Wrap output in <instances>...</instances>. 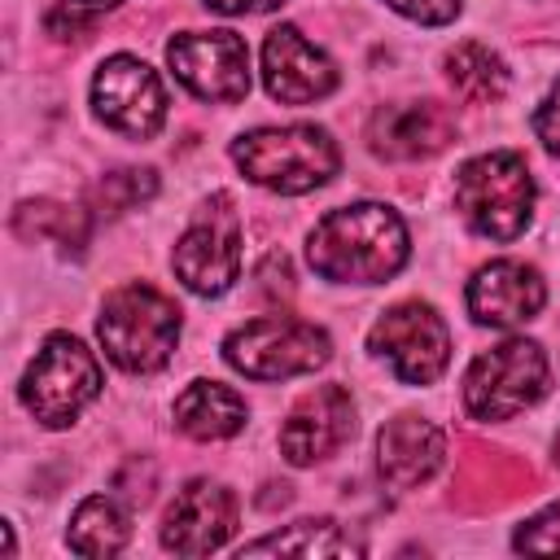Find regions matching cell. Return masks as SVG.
<instances>
[{"mask_svg":"<svg viewBox=\"0 0 560 560\" xmlns=\"http://www.w3.org/2000/svg\"><path fill=\"white\" fill-rule=\"evenodd\" d=\"M92 105L101 114V122L118 136L131 140H149L158 136L162 118H166V92L162 79L136 61V57H109L96 79H92Z\"/></svg>","mask_w":560,"mask_h":560,"instance_id":"obj_11","label":"cell"},{"mask_svg":"<svg viewBox=\"0 0 560 560\" xmlns=\"http://www.w3.org/2000/svg\"><path fill=\"white\" fill-rule=\"evenodd\" d=\"M175 271L192 293H223L241 271V219L228 192H214L175 245Z\"/></svg>","mask_w":560,"mask_h":560,"instance_id":"obj_9","label":"cell"},{"mask_svg":"<svg viewBox=\"0 0 560 560\" xmlns=\"http://www.w3.org/2000/svg\"><path fill=\"white\" fill-rule=\"evenodd\" d=\"M354 433V402H350V389L341 385H319L311 389L293 411L289 420L280 424V451L289 464H315V459H328L332 451H341Z\"/></svg>","mask_w":560,"mask_h":560,"instance_id":"obj_12","label":"cell"},{"mask_svg":"<svg viewBox=\"0 0 560 560\" xmlns=\"http://www.w3.org/2000/svg\"><path fill=\"white\" fill-rule=\"evenodd\" d=\"M236 166L245 171V179L298 197L311 192L319 184H328L337 175V144L324 127L311 122H293V127H258L249 136H241L232 144Z\"/></svg>","mask_w":560,"mask_h":560,"instance_id":"obj_2","label":"cell"},{"mask_svg":"<svg viewBox=\"0 0 560 560\" xmlns=\"http://www.w3.org/2000/svg\"><path fill=\"white\" fill-rule=\"evenodd\" d=\"M175 424L197 442H219L245 424V402L219 381H197L175 398Z\"/></svg>","mask_w":560,"mask_h":560,"instance_id":"obj_18","label":"cell"},{"mask_svg":"<svg viewBox=\"0 0 560 560\" xmlns=\"http://www.w3.org/2000/svg\"><path fill=\"white\" fill-rule=\"evenodd\" d=\"M516 551H560V503L516 529Z\"/></svg>","mask_w":560,"mask_h":560,"instance_id":"obj_25","label":"cell"},{"mask_svg":"<svg viewBox=\"0 0 560 560\" xmlns=\"http://www.w3.org/2000/svg\"><path fill=\"white\" fill-rule=\"evenodd\" d=\"M249 556H354L359 542L346 538L332 521H298L280 534H267L258 542H245Z\"/></svg>","mask_w":560,"mask_h":560,"instance_id":"obj_21","label":"cell"},{"mask_svg":"<svg viewBox=\"0 0 560 560\" xmlns=\"http://www.w3.org/2000/svg\"><path fill=\"white\" fill-rule=\"evenodd\" d=\"M368 346L394 368L398 381L407 385H429L442 376L446 359H451V332L446 324L438 319L433 306L424 302H398L389 306L372 332H368Z\"/></svg>","mask_w":560,"mask_h":560,"instance_id":"obj_8","label":"cell"},{"mask_svg":"<svg viewBox=\"0 0 560 560\" xmlns=\"http://www.w3.org/2000/svg\"><path fill=\"white\" fill-rule=\"evenodd\" d=\"M262 79L276 101L311 105L337 88V66L298 26H276L262 44Z\"/></svg>","mask_w":560,"mask_h":560,"instance_id":"obj_14","label":"cell"},{"mask_svg":"<svg viewBox=\"0 0 560 560\" xmlns=\"http://www.w3.org/2000/svg\"><path fill=\"white\" fill-rule=\"evenodd\" d=\"M455 206L477 236L512 241L525 232L534 210V179L516 153H481L459 166Z\"/></svg>","mask_w":560,"mask_h":560,"instance_id":"obj_4","label":"cell"},{"mask_svg":"<svg viewBox=\"0 0 560 560\" xmlns=\"http://www.w3.org/2000/svg\"><path fill=\"white\" fill-rule=\"evenodd\" d=\"M446 79L468 105H494L508 92V66L477 39H464L446 52Z\"/></svg>","mask_w":560,"mask_h":560,"instance_id":"obj_19","label":"cell"},{"mask_svg":"<svg viewBox=\"0 0 560 560\" xmlns=\"http://www.w3.org/2000/svg\"><path fill=\"white\" fill-rule=\"evenodd\" d=\"M158 192V175L153 171H114L92 188V201L101 214H122L140 201H149Z\"/></svg>","mask_w":560,"mask_h":560,"instance_id":"obj_23","label":"cell"},{"mask_svg":"<svg viewBox=\"0 0 560 560\" xmlns=\"http://www.w3.org/2000/svg\"><path fill=\"white\" fill-rule=\"evenodd\" d=\"M13 228L26 241L52 236L66 249H83V241H88V214L74 210V206H57V201H26V206H18Z\"/></svg>","mask_w":560,"mask_h":560,"instance_id":"obj_22","label":"cell"},{"mask_svg":"<svg viewBox=\"0 0 560 560\" xmlns=\"http://www.w3.org/2000/svg\"><path fill=\"white\" fill-rule=\"evenodd\" d=\"M455 140V118L438 101H402V105H381L368 122V144L376 158L389 162H416L433 158Z\"/></svg>","mask_w":560,"mask_h":560,"instance_id":"obj_15","label":"cell"},{"mask_svg":"<svg viewBox=\"0 0 560 560\" xmlns=\"http://www.w3.org/2000/svg\"><path fill=\"white\" fill-rule=\"evenodd\" d=\"M236 529V499L214 481H192L175 494L162 521V547L175 556H206Z\"/></svg>","mask_w":560,"mask_h":560,"instance_id":"obj_13","label":"cell"},{"mask_svg":"<svg viewBox=\"0 0 560 560\" xmlns=\"http://www.w3.org/2000/svg\"><path fill=\"white\" fill-rule=\"evenodd\" d=\"M381 477L394 486V490H416L424 486L438 468H442V455H446V438L433 420H420V416H398L381 429Z\"/></svg>","mask_w":560,"mask_h":560,"instance_id":"obj_17","label":"cell"},{"mask_svg":"<svg viewBox=\"0 0 560 560\" xmlns=\"http://www.w3.org/2000/svg\"><path fill=\"white\" fill-rule=\"evenodd\" d=\"M96 394H101V363L70 332H52L22 376V402L48 429H66Z\"/></svg>","mask_w":560,"mask_h":560,"instance_id":"obj_5","label":"cell"},{"mask_svg":"<svg viewBox=\"0 0 560 560\" xmlns=\"http://www.w3.org/2000/svg\"><path fill=\"white\" fill-rule=\"evenodd\" d=\"M118 0H57L48 13H44V31L57 35V39H74V35H88Z\"/></svg>","mask_w":560,"mask_h":560,"instance_id":"obj_24","label":"cell"},{"mask_svg":"<svg viewBox=\"0 0 560 560\" xmlns=\"http://www.w3.org/2000/svg\"><path fill=\"white\" fill-rule=\"evenodd\" d=\"M542 302H547L542 276L512 258H499L468 280V311L477 324H490V328L525 324L542 311Z\"/></svg>","mask_w":560,"mask_h":560,"instance_id":"obj_16","label":"cell"},{"mask_svg":"<svg viewBox=\"0 0 560 560\" xmlns=\"http://www.w3.org/2000/svg\"><path fill=\"white\" fill-rule=\"evenodd\" d=\"M96 337L122 372H158L179 337V306L153 284H122L105 298Z\"/></svg>","mask_w":560,"mask_h":560,"instance_id":"obj_3","label":"cell"},{"mask_svg":"<svg viewBox=\"0 0 560 560\" xmlns=\"http://www.w3.org/2000/svg\"><path fill=\"white\" fill-rule=\"evenodd\" d=\"M175 79L201 101H241L249 92V48L232 31H184L166 44Z\"/></svg>","mask_w":560,"mask_h":560,"instance_id":"obj_10","label":"cell"},{"mask_svg":"<svg viewBox=\"0 0 560 560\" xmlns=\"http://www.w3.org/2000/svg\"><path fill=\"white\" fill-rule=\"evenodd\" d=\"M328 354H332L328 332L306 319H293V315L249 319L245 328L228 332V341H223V359L254 381H284V376L315 372L328 363Z\"/></svg>","mask_w":560,"mask_h":560,"instance_id":"obj_6","label":"cell"},{"mask_svg":"<svg viewBox=\"0 0 560 560\" xmlns=\"http://www.w3.org/2000/svg\"><path fill=\"white\" fill-rule=\"evenodd\" d=\"M556 464H560V433H556Z\"/></svg>","mask_w":560,"mask_h":560,"instance_id":"obj_29","label":"cell"},{"mask_svg":"<svg viewBox=\"0 0 560 560\" xmlns=\"http://www.w3.org/2000/svg\"><path fill=\"white\" fill-rule=\"evenodd\" d=\"M547 389V359L534 341L512 337L472 359L464 376V402L477 420H508L534 407Z\"/></svg>","mask_w":560,"mask_h":560,"instance_id":"obj_7","label":"cell"},{"mask_svg":"<svg viewBox=\"0 0 560 560\" xmlns=\"http://www.w3.org/2000/svg\"><path fill=\"white\" fill-rule=\"evenodd\" d=\"M385 4L398 9L402 18L424 22V26H442V22H451L464 9V0H385Z\"/></svg>","mask_w":560,"mask_h":560,"instance_id":"obj_26","label":"cell"},{"mask_svg":"<svg viewBox=\"0 0 560 560\" xmlns=\"http://www.w3.org/2000/svg\"><path fill=\"white\" fill-rule=\"evenodd\" d=\"M127 534H131L127 512L114 499H105V494L83 499L74 521H70V547L79 556H114L127 542Z\"/></svg>","mask_w":560,"mask_h":560,"instance_id":"obj_20","label":"cell"},{"mask_svg":"<svg viewBox=\"0 0 560 560\" xmlns=\"http://www.w3.org/2000/svg\"><path fill=\"white\" fill-rule=\"evenodd\" d=\"M311 267L337 284H381L407 262V228L389 206L359 201L328 210L306 245Z\"/></svg>","mask_w":560,"mask_h":560,"instance_id":"obj_1","label":"cell"},{"mask_svg":"<svg viewBox=\"0 0 560 560\" xmlns=\"http://www.w3.org/2000/svg\"><path fill=\"white\" fill-rule=\"evenodd\" d=\"M214 13H262V9H276L284 0H206Z\"/></svg>","mask_w":560,"mask_h":560,"instance_id":"obj_28","label":"cell"},{"mask_svg":"<svg viewBox=\"0 0 560 560\" xmlns=\"http://www.w3.org/2000/svg\"><path fill=\"white\" fill-rule=\"evenodd\" d=\"M534 131H538V140L551 149V153H560V83L547 92V101L534 109Z\"/></svg>","mask_w":560,"mask_h":560,"instance_id":"obj_27","label":"cell"}]
</instances>
